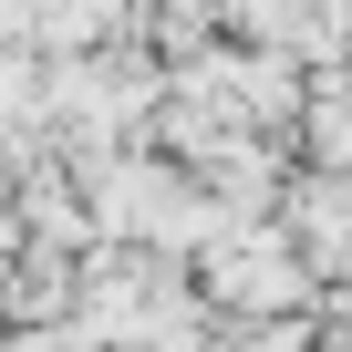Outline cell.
Wrapping results in <instances>:
<instances>
[{"label":"cell","instance_id":"6da1fadb","mask_svg":"<svg viewBox=\"0 0 352 352\" xmlns=\"http://www.w3.org/2000/svg\"><path fill=\"white\" fill-rule=\"evenodd\" d=\"M197 280H208L228 311H270V300H300V259H290V239H280V228H259V218H249V239H218Z\"/></svg>","mask_w":352,"mask_h":352}]
</instances>
